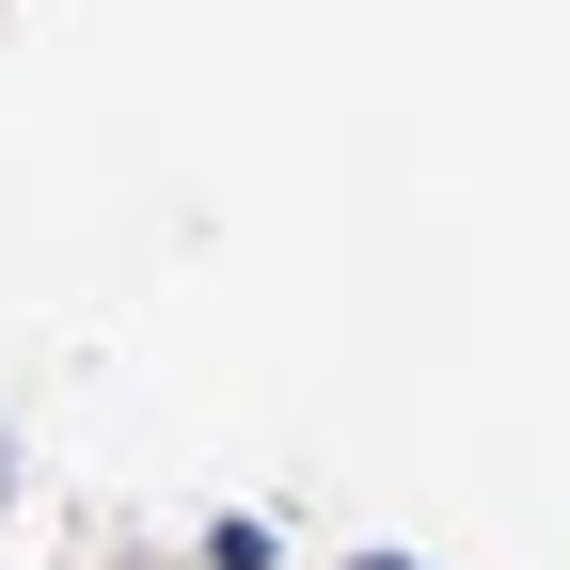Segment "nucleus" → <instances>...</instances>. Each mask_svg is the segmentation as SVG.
I'll return each instance as SVG.
<instances>
[{
	"label": "nucleus",
	"instance_id": "nucleus-1",
	"mask_svg": "<svg viewBox=\"0 0 570 570\" xmlns=\"http://www.w3.org/2000/svg\"><path fill=\"white\" fill-rule=\"evenodd\" d=\"M365 570H412V554H365Z\"/></svg>",
	"mask_w": 570,
	"mask_h": 570
},
{
	"label": "nucleus",
	"instance_id": "nucleus-2",
	"mask_svg": "<svg viewBox=\"0 0 570 570\" xmlns=\"http://www.w3.org/2000/svg\"><path fill=\"white\" fill-rule=\"evenodd\" d=\"M0 491H17V460H0Z\"/></svg>",
	"mask_w": 570,
	"mask_h": 570
}]
</instances>
